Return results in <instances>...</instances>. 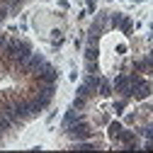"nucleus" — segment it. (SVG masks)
Returning <instances> with one entry per match:
<instances>
[{
  "label": "nucleus",
  "mask_w": 153,
  "mask_h": 153,
  "mask_svg": "<svg viewBox=\"0 0 153 153\" xmlns=\"http://www.w3.org/2000/svg\"><path fill=\"white\" fill-rule=\"evenodd\" d=\"M3 136H5V134H3V131H0V139H3Z\"/></svg>",
  "instance_id": "17"
},
{
  "label": "nucleus",
  "mask_w": 153,
  "mask_h": 153,
  "mask_svg": "<svg viewBox=\"0 0 153 153\" xmlns=\"http://www.w3.org/2000/svg\"><path fill=\"white\" fill-rule=\"evenodd\" d=\"M80 119H85V114H80V109H75L73 105L66 109V114H63V122H61V126H63V131L68 129V126H73L75 122H80Z\"/></svg>",
  "instance_id": "7"
},
{
  "label": "nucleus",
  "mask_w": 153,
  "mask_h": 153,
  "mask_svg": "<svg viewBox=\"0 0 153 153\" xmlns=\"http://www.w3.org/2000/svg\"><path fill=\"white\" fill-rule=\"evenodd\" d=\"M148 59H151V61H153V49H151V51H148Z\"/></svg>",
  "instance_id": "16"
},
{
  "label": "nucleus",
  "mask_w": 153,
  "mask_h": 153,
  "mask_svg": "<svg viewBox=\"0 0 153 153\" xmlns=\"http://www.w3.org/2000/svg\"><path fill=\"white\" fill-rule=\"evenodd\" d=\"M85 73H100L97 61H85Z\"/></svg>",
  "instance_id": "14"
},
{
  "label": "nucleus",
  "mask_w": 153,
  "mask_h": 153,
  "mask_svg": "<svg viewBox=\"0 0 153 153\" xmlns=\"http://www.w3.org/2000/svg\"><path fill=\"white\" fill-rule=\"evenodd\" d=\"M109 20H112V27H117L122 34H126V36L134 34V20L131 17H126L122 12H109Z\"/></svg>",
  "instance_id": "4"
},
{
  "label": "nucleus",
  "mask_w": 153,
  "mask_h": 153,
  "mask_svg": "<svg viewBox=\"0 0 153 153\" xmlns=\"http://www.w3.org/2000/svg\"><path fill=\"white\" fill-rule=\"evenodd\" d=\"M97 59H100L97 44H88V46H85V61H97Z\"/></svg>",
  "instance_id": "11"
},
{
  "label": "nucleus",
  "mask_w": 153,
  "mask_h": 153,
  "mask_svg": "<svg viewBox=\"0 0 153 153\" xmlns=\"http://www.w3.org/2000/svg\"><path fill=\"white\" fill-rule=\"evenodd\" d=\"M131 71H136V73H141V75H151V73H153V61L148 59V56L134 59V61H131Z\"/></svg>",
  "instance_id": "6"
},
{
  "label": "nucleus",
  "mask_w": 153,
  "mask_h": 153,
  "mask_svg": "<svg viewBox=\"0 0 153 153\" xmlns=\"http://www.w3.org/2000/svg\"><path fill=\"white\" fill-rule=\"evenodd\" d=\"M117 141H119V148H129V151L141 148V143L136 141V134H134V131H129V129H122V131H119Z\"/></svg>",
  "instance_id": "5"
},
{
  "label": "nucleus",
  "mask_w": 153,
  "mask_h": 153,
  "mask_svg": "<svg viewBox=\"0 0 153 153\" xmlns=\"http://www.w3.org/2000/svg\"><path fill=\"white\" fill-rule=\"evenodd\" d=\"M56 80H59V71H56L49 61L44 63V68L32 75V85H56Z\"/></svg>",
  "instance_id": "1"
},
{
  "label": "nucleus",
  "mask_w": 153,
  "mask_h": 153,
  "mask_svg": "<svg viewBox=\"0 0 153 153\" xmlns=\"http://www.w3.org/2000/svg\"><path fill=\"white\" fill-rule=\"evenodd\" d=\"M97 95H100V97H112V95H114V88H112V83L107 80V78H100V85H97Z\"/></svg>",
  "instance_id": "9"
},
{
  "label": "nucleus",
  "mask_w": 153,
  "mask_h": 153,
  "mask_svg": "<svg viewBox=\"0 0 153 153\" xmlns=\"http://www.w3.org/2000/svg\"><path fill=\"white\" fill-rule=\"evenodd\" d=\"M122 129H124V124H122L119 119H114V122H107V136H109V139H117Z\"/></svg>",
  "instance_id": "10"
},
{
  "label": "nucleus",
  "mask_w": 153,
  "mask_h": 153,
  "mask_svg": "<svg viewBox=\"0 0 153 153\" xmlns=\"http://www.w3.org/2000/svg\"><path fill=\"white\" fill-rule=\"evenodd\" d=\"M5 42H7V36H5V34H0V51H3V46H5Z\"/></svg>",
  "instance_id": "15"
},
{
  "label": "nucleus",
  "mask_w": 153,
  "mask_h": 153,
  "mask_svg": "<svg viewBox=\"0 0 153 153\" xmlns=\"http://www.w3.org/2000/svg\"><path fill=\"white\" fill-rule=\"evenodd\" d=\"M139 131L143 134V136H146L148 141H153V124H143V126H141Z\"/></svg>",
  "instance_id": "13"
},
{
  "label": "nucleus",
  "mask_w": 153,
  "mask_h": 153,
  "mask_svg": "<svg viewBox=\"0 0 153 153\" xmlns=\"http://www.w3.org/2000/svg\"><path fill=\"white\" fill-rule=\"evenodd\" d=\"M66 134L71 139H92L95 136V124H90L88 119H80V122H75L73 126H68Z\"/></svg>",
  "instance_id": "2"
},
{
  "label": "nucleus",
  "mask_w": 153,
  "mask_h": 153,
  "mask_svg": "<svg viewBox=\"0 0 153 153\" xmlns=\"http://www.w3.org/2000/svg\"><path fill=\"white\" fill-rule=\"evenodd\" d=\"M112 88H114V92H117L119 97H126V100L134 97V83H131V78H129V73L117 75L114 83H112Z\"/></svg>",
  "instance_id": "3"
},
{
  "label": "nucleus",
  "mask_w": 153,
  "mask_h": 153,
  "mask_svg": "<svg viewBox=\"0 0 153 153\" xmlns=\"http://www.w3.org/2000/svg\"><path fill=\"white\" fill-rule=\"evenodd\" d=\"M102 32H105V27H100V25H90V29H88V44H97L100 42V36H102Z\"/></svg>",
  "instance_id": "8"
},
{
  "label": "nucleus",
  "mask_w": 153,
  "mask_h": 153,
  "mask_svg": "<svg viewBox=\"0 0 153 153\" xmlns=\"http://www.w3.org/2000/svg\"><path fill=\"white\" fill-rule=\"evenodd\" d=\"M126 107H129V100H126V97H122V100H117V102H112V109L117 112V114H124Z\"/></svg>",
  "instance_id": "12"
}]
</instances>
